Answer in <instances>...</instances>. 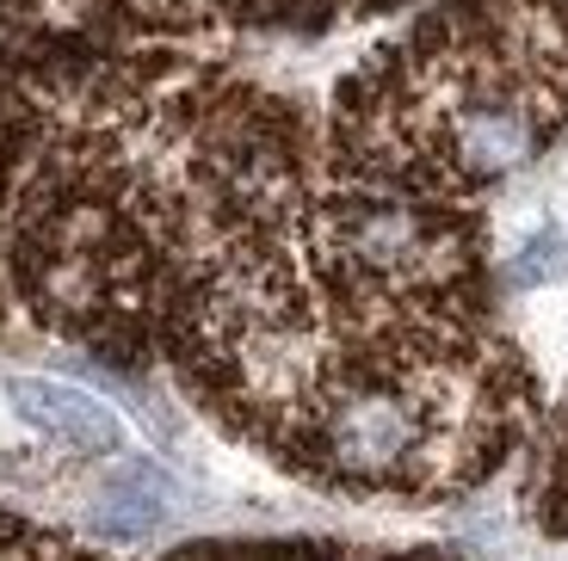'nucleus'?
Listing matches in <instances>:
<instances>
[{"label":"nucleus","mask_w":568,"mask_h":561,"mask_svg":"<svg viewBox=\"0 0 568 561\" xmlns=\"http://www.w3.org/2000/svg\"><path fill=\"white\" fill-rule=\"evenodd\" d=\"M7 401H13V414L31 426V432H43V438H62V445L93 450V457L124 450V420H118L105 401H93L87 389L19 377V382H7Z\"/></svg>","instance_id":"1"},{"label":"nucleus","mask_w":568,"mask_h":561,"mask_svg":"<svg viewBox=\"0 0 568 561\" xmlns=\"http://www.w3.org/2000/svg\"><path fill=\"white\" fill-rule=\"evenodd\" d=\"M168 519V481L155 476L149 463L124 469L118 481H105V500H100V531L112 537H142Z\"/></svg>","instance_id":"2"},{"label":"nucleus","mask_w":568,"mask_h":561,"mask_svg":"<svg viewBox=\"0 0 568 561\" xmlns=\"http://www.w3.org/2000/svg\"><path fill=\"white\" fill-rule=\"evenodd\" d=\"M531 322H544V334H531L538 358L550 370H568V303H538V315H531Z\"/></svg>","instance_id":"3"}]
</instances>
